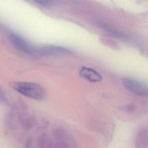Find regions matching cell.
<instances>
[{
    "mask_svg": "<svg viewBox=\"0 0 148 148\" xmlns=\"http://www.w3.org/2000/svg\"><path fill=\"white\" fill-rule=\"evenodd\" d=\"M12 87L24 96L33 100L40 101L46 96L44 89L38 83L27 82H13Z\"/></svg>",
    "mask_w": 148,
    "mask_h": 148,
    "instance_id": "1",
    "label": "cell"
},
{
    "mask_svg": "<svg viewBox=\"0 0 148 148\" xmlns=\"http://www.w3.org/2000/svg\"><path fill=\"white\" fill-rule=\"evenodd\" d=\"M148 137L147 130L145 129H140L136 136L135 140V148H147Z\"/></svg>",
    "mask_w": 148,
    "mask_h": 148,
    "instance_id": "6",
    "label": "cell"
},
{
    "mask_svg": "<svg viewBox=\"0 0 148 148\" xmlns=\"http://www.w3.org/2000/svg\"><path fill=\"white\" fill-rule=\"evenodd\" d=\"M36 2L38 3V4H40V5L43 6H46V7H48V6H50V5L53 4V1H35Z\"/></svg>",
    "mask_w": 148,
    "mask_h": 148,
    "instance_id": "10",
    "label": "cell"
},
{
    "mask_svg": "<svg viewBox=\"0 0 148 148\" xmlns=\"http://www.w3.org/2000/svg\"><path fill=\"white\" fill-rule=\"evenodd\" d=\"M6 127L10 130H15L17 128V123L14 114L12 112L7 113L4 120Z\"/></svg>",
    "mask_w": 148,
    "mask_h": 148,
    "instance_id": "7",
    "label": "cell"
},
{
    "mask_svg": "<svg viewBox=\"0 0 148 148\" xmlns=\"http://www.w3.org/2000/svg\"><path fill=\"white\" fill-rule=\"evenodd\" d=\"M20 120L23 127L26 130H28L35 126L36 121L34 117L23 118L21 116H19Z\"/></svg>",
    "mask_w": 148,
    "mask_h": 148,
    "instance_id": "8",
    "label": "cell"
},
{
    "mask_svg": "<svg viewBox=\"0 0 148 148\" xmlns=\"http://www.w3.org/2000/svg\"><path fill=\"white\" fill-rule=\"evenodd\" d=\"M136 108L137 107L136 105L133 104H130L123 106L122 108H121V109L127 113H131L135 111Z\"/></svg>",
    "mask_w": 148,
    "mask_h": 148,
    "instance_id": "9",
    "label": "cell"
},
{
    "mask_svg": "<svg viewBox=\"0 0 148 148\" xmlns=\"http://www.w3.org/2000/svg\"><path fill=\"white\" fill-rule=\"evenodd\" d=\"M0 101L3 102H7V99L5 96V93L0 87Z\"/></svg>",
    "mask_w": 148,
    "mask_h": 148,
    "instance_id": "13",
    "label": "cell"
},
{
    "mask_svg": "<svg viewBox=\"0 0 148 148\" xmlns=\"http://www.w3.org/2000/svg\"><path fill=\"white\" fill-rule=\"evenodd\" d=\"M73 50L65 47L56 45H47L37 49V54L40 56H47L58 54H73Z\"/></svg>",
    "mask_w": 148,
    "mask_h": 148,
    "instance_id": "4",
    "label": "cell"
},
{
    "mask_svg": "<svg viewBox=\"0 0 148 148\" xmlns=\"http://www.w3.org/2000/svg\"><path fill=\"white\" fill-rule=\"evenodd\" d=\"M123 84L129 91L142 96H148V86L139 81L125 77L122 79Z\"/></svg>",
    "mask_w": 148,
    "mask_h": 148,
    "instance_id": "3",
    "label": "cell"
},
{
    "mask_svg": "<svg viewBox=\"0 0 148 148\" xmlns=\"http://www.w3.org/2000/svg\"><path fill=\"white\" fill-rule=\"evenodd\" d=\"M79 75L83 78L91 82H99L102 81V76L95 70L86 67H82Z\"/></svg>",
    "mask_w": 148,
    "mask_h": 148,
    "instance_id": "5",
    "label": "cell"
},
{
    "mask_svg": "<svg viewBox=\"0 0 148 148\" xmlns=\"http://www.w3.org/2000/svg\"><path fill=\"white\" fill-rule=\"evenodd\" d=\"M33 140L30 137L26 139L25 142V148H31L32 147Z\"/></svg>",
    "mask_w": 148,
    "mask_h": 148,
    "instance_id": "12",
    "label": "cell"
},
{
    "mask_svg": "<svg viewBox=\"0 0 148 148\" xmlns=\"http://www.w3.org/2000/svg\"><path fill=\"white\" fill-rule=\"evenodd\" d=\"M19 103H20L21 109V110L23 112V114H27V112L28 111V107L27 104L23 102V101H21V100H20V101H19Z\"/></svg>",
    "mask_w": 148,
    "mask_h": 148,
    "instance_id": "11",
    "label": "cell"
},
{
    "mask_svg": "<svg viewBox=\"0 0 148 148\" xmlns=\"http://www.w3.org/2000/svg\"><path fill=\"white\" fill-rule=\"evenodd\" d=\"M9 38L10 43L16 49L28 54L35 55L37 54L38 49L19 35L11 34Z\"/></svg>",
    "mask_w": 148,
    "mask_h": 148,
    "instance_id": "2",
    "label": "cell"
}]
</instances>
